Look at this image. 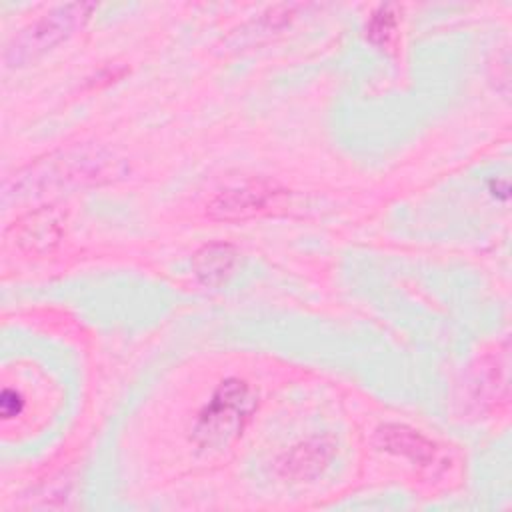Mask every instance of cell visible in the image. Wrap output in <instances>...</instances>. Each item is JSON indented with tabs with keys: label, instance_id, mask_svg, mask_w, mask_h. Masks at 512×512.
<instances>
[{
	"label": "cell",
	"instance_id": "1",
	"mask_svg": "<svg viewBox=\"0 0 512 512\" xmlns=\"http://www.w3.org/2000/svg\"><path fill=\"white\" fill-rule=\"evenodd\" d=\"M114 172L116 160L110 154L98 148H74L28 166L16 178L14 190H18L16 194H44L60 186L106 180Z\"/></svg>",
	"mask_w": 512,
	"mask_h": 512
},
{
	"label": "cell",
	"instance_id": "2",
	"mask_svg": "<svg viewBox=\"0 0 512 512\" xmlns=\"http://www.w3.org/2000/svg\"><path fill=\"white\" fill-rule=\"evenodd\" d=\"M94 8L96 6L90 2H68L54 6L10 38L2 54L4 64L8 68H20L34 62L82 28L92 16Z\"/></svg>",
	"mask_w": 512,
	"mask_h": 512
},
{
	"label": "cell",
	"instance_id": "3",
	"mask_svg": "<svg viewBox=\"0 0 512 512\" xmlns=\"http://www.w3.org/2000/svg\"><path fill=\"white\" fill-rule=\"evenodd\" d=\"M254 408L256 396L246 382L238 378L220 382L196 418L194 440L200 446L228 444L240 434Z\"/></svg>",
	"mask_w": 512,
	"mask_h": 512
},
{
	"label": "cell",
	"instance_id": "4",
	"mask_svg": "<svg viewBox=\"0 0 512 512\" xmlns=\"http://www.w3.org/2000/svg\"><path fill=\"white\" fill-rule=\"evenodd\" d=\"M284 190L270 180H244L214 194L208 202V216L214 220L238 222L270 212L280 206Z\"/></svg>",
	"mask_w": 512,
	"mask_h": 512
},
{
	"label": "cell",
	"instance_id": "5",
	"mask_svg": "<svg viewBox=\"0 0 512 512\" xmlns=\"http://www.w3.org/2000/svg\"><path fill=\"white\" fill-rule=\"evenodd\" d=\"M12 232L14 242L32 254H44L52 250L62 236L60 218L52 208H42L24 216L18 224H14Z\"/></svg>",
	"mask_w": 512,
	"mask_h": 512
},
{
	"label": "cell",
	"instance_id": "6",
	"mask_svg": "<svg viewBox=\"0 0 512 512\" xmlns=\"http://www.w3.org/2000/svg\"><path fill=\"white\" fill-rule=\"evenodd\" d=\"M376 444L386 452L412 460L414 464H428L436 454V446L426 436L404 424H386L378 428Z\"/></svg>",
	"mask_w": 512,
	"mask_h": 512
},
{
	"label": "cell",
	"instance_id": "7",
	"mask_svg": "<svg viewBox=\"0 0 512 512\" xmlns=\"http://www.w3.org/2000/svg\"><path fill=\"white\" fill-rule=\"evenodd\" d=\"M238 264V250L226 242H212L202 246L192 258V270L198 282L208 288L224 284Z\"/></svg>",
	"mask_w": 512,
	"mask_h": 512
},
{
	"label": "cell",
	"instance_id": "8",
	"mask_svg": "<svg viewBox=\"0 0 512 512\" xmlns=\"http://www.w3.org/2000/svg\"><path fill=\"white\" fill-rule=\"evenodd\" d=\"M336 444L330 438H310L294 446L280 460V472L288 478H310L332 458Z\"/></svg>",
	"mask_w": 512,
	"mask_h": 512
},
{
	"label": "cell",
	"instance_id": "9",
	"mask_svg": "<svg viewBox=\"0 0 512 512\" xmlns=\"http://www.w3.org/2000/svg\"><path fill=\"white\" fill-rule=\"evenodd\" d=\"M366 36L378 48L394 46L396 36H398V14H396L394 6L386 4L372 12V16L366 24Z\"/></svg>",
	"mask_w": 512,
	"mask_h": 512
},
{
	"label": "cell",
	"instance_id": "10",
	"mask_svg": "<svg viewBox=\"0 0 512 512\" xmlns=\"http://www.w3.org/2000/svg\"><path fill=\"white\" fill-rule=\"evenodd\" d=\"M22 406H24V400L16 390H12V388L2 390V394H0V412H2L4 420H10V418L18 416L22 412Z\"/></svg>",
	"mask_w": 512,
	"mask_h": 512
}]
</instances>
